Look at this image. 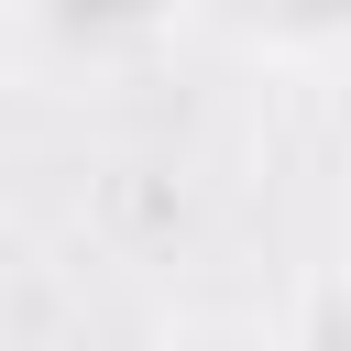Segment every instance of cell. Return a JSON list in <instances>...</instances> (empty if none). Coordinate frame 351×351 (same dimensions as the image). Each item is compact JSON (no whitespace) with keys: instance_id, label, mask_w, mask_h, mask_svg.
I'll return each mask as SVG.
<instances>
[{"instance_id":"3957f363","label":"cell","mask_w":351,"mask_h":351,"mask_svg":"<svg viewBox=\"0 0 351 351\" xmlns=\"http://www.w3.org/2000/svg\"><path fill=\"white\" fill-rule=\"evenodd\" d=\"M285 340H296V351H351V252L318 263V274L285 296Z\"/></svg>"},{"instance_id":"6da1fadb","label":"cell","mask_w":351,"mask_h":351,"mask_svg":"<svg viewBox=\"0 0 351 351\" xmlns=\"http://www.w3.org/2000/svg\"><path fill=\"white\" fill-rule=\"evenodd\" d=\"M186 33L263 77H351V0H186Z\"/></svg>"},{"instance_id":"7a4b0ae2","label":"cell","mask_w":351,"mask_h":351,"mask_svg":"<svg viewBox=\"0 0 351 351\" xmlns=\"http://www.w3.org/2000/svg\"><path fill=\"white\" fill-rule=\"evenodd\" d=\"M11 22L55 55V66H121L154 33L186 22V0H11Z\"/></svg>"},{"instance_id":"277c9868","label":"cell","mask_w":351,"mask_h":351,"mask_svg":"<svg viewBox=\"0 0 351 351\" xmlns=\"http://www.w3.org/2000/svg\"><path fill=\"white\" fill-rule=\"evenodd\" d=\"M165 351H296L285 318H252V307H219V318H186Z\"/></svg>"}]
</instances>
